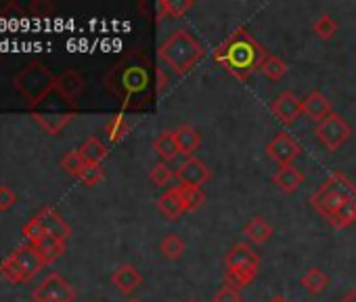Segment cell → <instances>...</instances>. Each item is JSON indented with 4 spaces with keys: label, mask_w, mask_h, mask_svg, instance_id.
I'll list each match as a JSON object with an SVG mask.
<instances>
[{
    "label": "cell",
    "mask_w": 356,
    "mask_h": 302,
    "mask_svg": "<svg viewBox=\"0 0 356 302\" xmlns=\"http://www.w3.org/2000/svg\"><path fill=\"white\" fill-rule=\"evenodd\" d=\"M159 250H161V254H163L165 258L178 260V258L183 256V252H185V241L181 239V235H178V233H168V235H163V239L159 241Z\"/></svg>",
    "instance_id": "obj_28"
},
{
    "label": "cell",
    "mask_w": 356,
    "mask_h": 302,
    "mask_svg": "<svg viewBox=\"0 0 356 302\" xmlns=\"http://www.w3.org/2000/svg\"><path fill=\"white\" fill-rule=\"evenodd\" d=\"M302 154V147L293 141L291 134L279 132L268 145H266V156L275 160L279 166H291L293 160H298Z\"/></svg>",
    "instance_id": "obj_10"
},
{
    "label": "cell",
    "mask_w": 356,
    "mask_h": 302,
    "mask_svg": "<svg viewBox=\"0 0 356 302\" xmlns=\"http://www.w3.org/2000/svg\"><path fill=\"white\" fill-rule=\"evenodd\" d=\"M84 86H86L84 78H82L76 70H67V72H63L61 76H57L55 90H57L63 99H67V101L74 103V101L84 93Z\"/></svg>",
    "instance_id": "obj_16"
},
{
    "label": "cell",
    "mask_w": 356,
    "mask_h": 302,
    "mask_svg": "<svg viewBox=\"0 0 356 302\" xmlns=\"http://www.w3.org/2000/svg\"><path fill=\"white\" fill-rule=\"evenodd\" d=\"M128 130H130V124L122 113H115L105 122V132H107L111 143H120L128 134Z\"/></svg>",
    "instance_id": "obj_29"
},
{
    "label": "cell",
    "mask_w": 356,
    "mask_h": 302,
    "mask_svg": "<svg viewBox=\"0 0 356 302\" xmlns=\"http://www.w3.org/2000/svg\"><path fill=\"white\" fill-rule=\"evenodd\" d=\"M302 285L310 292V294H323L325 289H327V285H329V277H327V273H323L321 269H316V267H312V269H308L306 273H304V277H302Z\"/></svg>",
    "instance_id": "obj_26"
},
{
    "label": "cell",
    "mask_w": 356,
    "mask_h": 302,
    "mask_svg": "<svg viewBox=\"0 0 356 302\" xmlns=\"http://www.w3.org/2000/svg\"><path fill=\"white\" fill-rule=\"evenodd\" d=\"M111 283L122 292V294H132V292H136L140 285H143V275H140V271L134 267V264H130V262H124V264H120L113 273H111Z\"/></svg>",
    "instance_id": "obj_14"
},
{
    "label": "cell",
    "mask_w": 356,
    "mask_h": 302,
    "mask_svg": "<svg viewBox=\"0 0 356 302\" xmlns=\"http://www.w3.org/2000/svg\"><path fill=\"white\" fill-rule=\"evenodd\" d=\"M78 151L86 164H103L107 158V145L99 141L97 136H88Z\"/></svg>",
    "instance_id": "obj_23"
},
{
    "label": "cell",
    "mask_w": 356,
    "mask_h": 302,
    "mask_svg": "<svg viewBox=\"0 0 356 302\" xmlns=\"http://www.w3.org/2000/svg\"><path fill=\"white\" fill-rule=\"evenodd\" d=\"M260 269V256L254 252V248L245 241L235 244L227 256H225V277L227 283L233 287H245L258 277Z\"/></svg>",
    "instance_id": "obj_6"
},
{
    "label": "cell",
    "mask_w": 356,
    "mask_h": 302,
    "mask_svg": "<svg viewBox=\"0 0 356 302\" xmlns=\"http://www.w3.org/2000/svg\"><path fill=\"white\" fill-rule=\"evenodd\" d=\"M312 30H314V34H316L321 40H331V38L337 34V24H335V19H333L331 15L323 13V15L314 22Z\"/></svg>",
    "instance_id": "obj_31"
},
{
    "label": "cell",
    "mask_w": 356,
    "mask_h": 302,
    "mask_svg": "<svg viewBox=\"0 0 356 302\" xmlns=\"http://www.w3.org/2000/svg\"><path fill=\"white\" fill-rule=\"evenodd\" d=\"M32 120L47 132V134H59L76 116V105L67 99H63L57 90H53L47 99H42L38 105L28 109Z\"/></svg>",
    "instance_id": "obj_5"
},
{
    "label": "cell",
    "mask_w": 356,
    "mask_h": 302,
    "mask_svg": "<svg viewBox=\"0 0 356 302\" xmlns=\"http://www.w3.org/2000/svg\"><path fill=\"white\" fill-rule=\"evenodd\" d=\"M32 298H34V302H74L76 289L65 277H61L59 273H51L32 292Z\"/></svg>",
    "instance_id": "obj_9"
},
{
    "label": "cell",
    "mask_w": 356,
    "mask_h": 302,
    "mask_svg": "<svg viewBox=\"0 0 356 302\" xmlns=\"http://www.w3.org/2000/svg\"><path fill=\"white\" fill-rule=\"evenodd\" d=\"M24 235H26L28 244H32V241H36V239L44 237V231H42L40 223H38L36 218H32L28 225H24Z\"/></svg>",
    "instance_id": "obj_37"
},
{
    "label": "cell",
    "mask_w": 356,
    "mask_h": 302,
    "mask_svg": "<svg viewBox=\"0 0 356 302\" xmlns=\"http://www.w3.org/2000/svg\"><path fill=\"white\" fill-rule=\"evenodd\" d=\"M176 177V173H172V168L165 164V162H157V164H153V168H151V173H149V179L153 181V185H157V187H165V185H170V181Z\"/></svg>",
    "instance_id": "obj_34"
},
{
    "label": "cell",
    "mask_w": 356,
    "mask_h": 302,
    "mask_svg": "<svg viewBox=\"0 0 356 302\" xmlns=\"http://www.w3.org/2000/svg\"><path fill=\"white\" fill-rule=\"evenodd\" d=\"M350 202H356V187L341 173H331L329 179L310 196L312 208L327 221H331Z\"/></svg>",
    "instance_id": "obj_3"
},
{
    "label": "cell",
    "mask_w": 356,
    "mask_h": 302,
    "mask_svg": "<svg viewBox=\"0 0 356 302\" xmlns=\"http://www.w3.org/2000/svg\"><path fill=\"white\" fill-rule=\"evenodd\" d=\"M128 302H140V300H136V298H130Z\"/></svg>",
    "instance_id": "obj_42"
},
{
    "label": "cell",
    "mask_w": 356,
    "mask_h": 302,
    "mask_svg": "<svg viewBox=\"0 0 356 302\" xmlns=\"http://www.w3.org/2000/svg\"><path fill=\"white\" fill-rule=\"evenodd\" d=\"M155 206L157 210L168 218V221H176L185 212L183 208V202H181V196H178V189L176 187H170L168 191H163L157 200H155Z\"/></svg>",
    "instance_id": "obj_19"
},
{
    "label": "cell",
    "mask_w": 356,
    "mask_h": 302,
    "mask_svg": "<svg viewBox=\"0 0 356 302\" xmlns=\"http://www.w3.org/2000/svg\"><path fill=\"white\" fill-rule=\"evenodd\" d=\"M273 227L260 216V214H256V216H252L248 223H245V227H243V235L250 239V241H254V244H266L270 237H273Z\"/></svg>",
    "instance_id": "obj_22"
},
{
    "label": "cell",
    "mask_w": 356,
    "mask_h": 302,
    "mask_svg": "<svg viewBox=\"0 0 356 302\" xmlns=\"http://www.w3.org/2000/svg\"><path fill=\"white\" fill-rule=\"evenodd\" d=\"M329 223H331V227H335V229H348L350 225H354V223H356V202L346 204Z\"/></svg>",
    "instance_id": "obj_32"
},
{
    "label": "cell",
    "mask_w": 356,
    "mask_h": 302,
    "mask_svg": "<svg viewBox=\"0 0 356 302\" xmlns=\"http://www.w3.org/2000/svg\"><path fill=\"white\" fill-rule=\"evenodd\" d=\"M314 134H316V138H318L329 151H337V149H341V147L348 143L352 130H350L348 122H346L339 113L333 111V113H329L323 122H318V124L314 126Z\"/></svg>",
    "instance_id": "obj_8"
},
{
    "label": "cell",
    "mask_w": 356,
    "mask_h": 302,
    "mask_svg": "<svg viewBox=\"0 0 356 302\" xmlns=\"http://www.w3.org/2000/svg\"><path fill=\"white\" fill-rule=\"evenodd\" d=\"M153 151L161 158V162H172L176 160V156H181V149H178L174 130H163L157 134V138L153 141Z\"/></svg>",
    "instance_id": "obj_21"
},
{
    "label": "cell",
    "mask_w": 356,
    "mask_h": 302,
    "mask_svg": "<svg viewBox=\"0 0 356 302\" xmlns=\"http://www.w3.org/2000/svg\"><path fill=\"white\" fill-rule=\"evenodd\" d=\"M195 7L193 0H161L157 5L159 17H172V19H183L191 9Z\"/></svg>",
    "instance_id": "obj_24"
},
{
    "label": "cell",
    "mask_w": 356,
    "mask_h": 302,
    "mask_svg": "<svg viewBox=\"0 0 356 302\" xmlns=\"http://www.w3.org/2000/svg\"><path fill=\"white\" fill-rule=\"evenodd\" d=\"M260 72L270 82H277V80H281L287 74V63L279 55H266L264 61H262V65H260Z\"/></svg>",
    "instance_id": "obj_27"
},
{
    "label": "cell",
    "mask_w": 356,
    "mask_h": 302,
    "mask_svg": "<svg viewBox=\"0 0 356 302\" xmlns=\"http://www.w3.org/2000/svg\"><path fill=\"white\" fill-rule=\"evenodd\" d=\"M30 246L36 250V254L42 258V262H44V264L55 262V260H57L59 256H63V252H65V241L55 239V237H51V235H44V237H40V239L32 241Z\"/></svg>",
    "instance_id": "obj_20"
},
{
    "label": "cell",
    "mask_w": 356,
    "mask_h": 302,
    "mask_svg": "<svg viewBox=\"0 0 356 302\" xmlns=\"http://www.w3.org/2000/svg\"><path fill=\"white\" fill-rule=\"evenodd\" d=\"M84 166H86V162H84V158L80 156V151H78V149L65 151V156L61 158V168H63L70 177H74V179L80 177V173L84 170Z\"/></svg>",
    "instance_id": "obj_30"
},
{
    "label": "cell",
    "mask_w": 356,
    "mask_h": 302,
    "mask_svg": "<svg viewBox=\"0 0 356 302\" xmlns=\"http://www.w3.org/2000/svg\"><path fill=\"white\" fill-rule=\"evenodd\" d=\"M176 189H178V196H181V202H183L185 212H195V210H200L204 206V202H206L204 189L183 187V185H176Z\"/></svg>",
    "instance_id": "obj_25"
},
{
    "label": "cell",
    "mask_w": 356,
    "mask_h": 302,
    "mask_svg": "<svg viewBox=\"0 0 356 302\" xmlns=\"http://www.w3.org/2000/svg\"><path fill=\"white\" fill-rule=\"evenodd\" d=\"M159 57L170 65L172 72H176L178 76H185L204 57V47L195 40L191 32H187L185 28H178L161 42Z\"/></svg>",
    "instance_id": "obj_2"
},
{
    "label": "cell",
    "mask_w": 356,
    "mask_h": 302,
    "mask_svg": "<svg viewBox=\"0 0 356 302\" xmlns=\"http://www.w3.org/2000/svg\"><path fill=\"white\" fill-rule=\"evenodd\" d=\"M38 223H40V227H42V231H44V235H51V237H55V239H61V241H67L70 239V235H72V227L67 225V221L53 208V206H44V208H40V212L34 216Z\"/></svg>",
    "instance_id": "obj_13"
},
{
    "label": "cell",
    "mask_w": 356,
    "mask_h": 302,
    "mask_svg": "<svg viewBox=\"0 0 356 302\" xmlns=\"http://www.w3.org/2000/svg\"><path fill=\"white\" fill-rule=\"evenodd\" d=\"M13 84L17 93L28 101V109H30L55 90L57 76H53V72L42 61L34 59L15 76Z\"/></svg>",
    "instance_id": "obj_4"
},
{
    "label": "cell",
    "mask_w": 356,
    "mask_h": 302,
    "mask_svg": "<svg viewBox=\"0 0 356 302\" xmlns=\"http://www.w3.org/2000/svg\"><path fill=\"white\" fill-rule=\"evenodd\" d=\"M270 111L273 116L281 122V124H293L304 111H302V99L296 97V93L291 90H283L281 95H277V99L270 103Z\"/></svg>",
    "instance_id": "obj_12"
},
{
    "label": "cell",
    "mask_w": 356,
    "mask_h": 302,
    "mask_svg": "<svg viewBox=\"0 0 356 302\" xmlns=\"http://www.w3.org/2000/svg\"><path fill=\"white\" fill-rule=\"evenodd\" d=\"M103 179H105V168H103V164H86L84 170H82L80 177H78V181H82L86 187H95V185H99Z\"/></svg>",
    "instance_id": "obj_33"
},
{
    "label": "cell",
    "mask_w": 356,
    "mask_h": 302,
    "mask_svg": "<svg viewBox=\"0 0 356 302\" xmlns=\"http://www.w3.org/2000/svg\"><path fill=\"white\" fill-rule=\"evenodd\" d=\"M176 179L183 187H195V189H204V185L212 179L210 168L200 160V158H187L176 170Z\"/></svg>",
    "instance_id": "obj_11"
},
{
    "label": "cell",
    "mask_w": 356,
    "mask_h": 302,
    "mask_svg": "<svg viewBox=\"0 0 356 302\" xmlns=\"http://www.w3.org/2000/svg\"><path fill=\"white\" fill-rule=\"evenodd\" d=\"M339 302H356V287H352Z\"/></svg>",
    "instance_id": "obj_39"
},
{
    "label": "cell",
    "mask_w": 356,
    "mask_h": 302,
    "mask_svg": "<svg viewBox=\"0 0 356 302\" xmlns=\"http://www.w3.org/2000/svg\"><path fill=\"white\" fill-rule=\"evenodd\" d=\"M30 11H32V15H36V17H47V15H51L53 5H51V3H42V0H34V3L30 5Z\"/></svg>",
    "instance_id": "obj_38"
},
{
    "label": "cell",
    "mask_w": 356,
    "mask_h": 302,
    "mask_svg": "<svg viewBox=\"0 0 356 302\" xmlns=\"http://www.w3.org/2000/svg\"><path fill=\"white\" fill-rule=\"evenodd\" d=\"M42 267H44V262L36 254V250L30 244H24L0 262V277L7 279L9 283H26Z\"/></svg>",
    "instance_id": "obj_7"
},
{
    "label": "cell",
    "mask_w": 356,
    "mask_h": 302,
    "mask_svg": "<svg viewBox=\"0 0 356 302\" xmlns=\"http://www.w3.org/2000/svg\"><path fill=\"white\" fill-rule=\"evenodd\" d=\"M273 183L277 185L279 191L291 196V193H296V191L302 187V183H304V173H302L300 168H296L293 164H291V166H281V168L273 175Z\"/></svg>",
    "instance_id": "obj_17"
},
{
    "label": "cell",
    "mask_w": 356,
    "mask_h": 302,
    "mask_svg": "<svg viewBox=\"0 0 356 302\" xmlns=\"http://www.w3.org/2000/svg\"><path fill=\"white\" fill-rule=\"evenodd\" d=\"M302 111L306 113V118H310L312 122H323L329 113H333L331 109V101L321 93V90H310L304 99H302Z\"/></svg>",
    "instance_id": "obj_15"
},
{
    "label": "cell",
    "mask_w": 356,
    "mask_h": 302,
    "mask_svg": "<svg viewBox=\"0 0 356 302\" xmlns=\"http://www.w3.org/2000/svg\"><path fill=\"white\" fill-rule=\"evenodd\" d=\"M15 204H17V193L7 185H0V212H9Z\"/></svg>",
    "instance_id": "obj_36"
},
{
    "label": "cell",
    "mask_w": 356,
    "mask_h": 302,
    "mask_svg": "<svg viewBox=\"0 0 356 302\" xmlns=\"http://www.w3.org/2000/svg\"><path fill=\"white\" fill-rule=\"evenodd\" d=\"M266 55L264 47L245 28L233 30L227 40L214 49V61L237 80H248L260 70Z\"/></svg>",
    "instance_id": "obj_1"
},
{
    "label": "cell",
    "mask_w": 356,
    "mask_h": 302,
    "mask_svg": "<svg viewBox=\"0 0 356 302\" xmlns=\"http://www.w3.org/2000/svg\"><path fill=\"white\" fill-rule=\"evenodd\" d=\"M174 136H176V143H178V149H181V154L185 158H193V154L202 145V136H200L197 128L191 126V124H181L174 130Z\"/></svg>",
    "instance_id": "obj_18"
},
{
    "label": "cell",
    "mask_w": 356,
    "mask_h": 302,
    "mask_svg": "<svg viewBox=\"0 0 356 302\" xmlns=\"http://www.w3.org/2000/svg\"><path fill=\"white\" fill-rule=\"evenodd\" d=\"M268 302H291L289 298H285V296H273Z\"/></svg>",
    "instance_id": "obj_40"
},
{
    "label": "cell",
    "mask_w": 356,
    "mask_h": 302,
    "mask_svg": "<svg viewBox=\"0 0 356 302\" xmlns=\"http://www.w3.org/2000/svg\"><path fill=\"white\" fill-rule=\"evenodd\" d=\"M185 302H200V300H195V298H189V300H185Z\"/></svg>",
    "instance_id": "obj_41"
},
{
    "label": "cell",
    "mask_w": 356,
    "mask_h": 302,
    "mask_svg": "<svg viewBox=\"0 0 356 302\" xmlns=\"http://www.w3.org/2000/svg\"><path fill=\"white\" fill-rule=\"evenodd\" d=\"M214 302H241V294L237 287L225 283L216 294H214Z\"/></svg>",
    "instance_id": "obj_35"
}]
</instances>
